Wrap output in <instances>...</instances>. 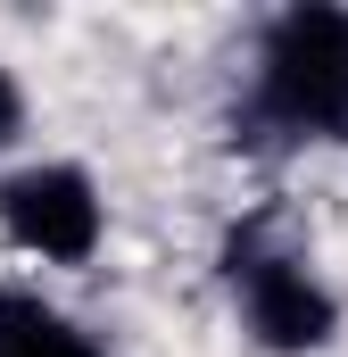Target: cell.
Instances as JSON below:
<instances>
[{"mask_svg": "<svg viewBox=\"0 0 348 357\" xmlns=\"http://www.w3.org/2000/svg\"><path fill=\"white\" fill-rule=\"evenodd\" d=\"M0 357H100V349H91L67 316H50L42 299L0 291Z\"/></svg>", "mask_w": 348, "mask_h": 357, "instance_id": "cell-4", "label": "cell"}, {"mask_svg": "<svg viewBox=\"0 0 348 357\" xmlns=\"http://www.w3.org/2000/svg\"><path fill=\"white\" fill-rule=\"evenodd\" d=\"M258 100L282 133L348 142V8H290V17H274Z\"/></svg>", "mask_w": 348, "mask_h": 357, "instance_id": "cell-1", "label": "cell"}, {"mask_svg": "<svg viewBox=\"0 0 348 357\" xmlns=\"http://www.w3.org/2000/svg\"><path fill=\"white\" fill-rule=\"evenodd\" d=\"M232 274L249 291V333H258L265 349L299 357V349H324L332 341L340 307H332V291L299 266V258H249V266H232Z\"/></svg>", "mask_w": 348, "mask_h": 357, "instance_id": "cell-3", "label": "cell"}, {"mask_svg": "<svg viewBox=\"0 0 348 357\" xmlns=\"http://www.w3.org/2000/svg\"><path fill=\"white\" fill-rule=\"evenodd\" d=\"M25 125V100H17V84H8V67H0V142Z\"/></svg>", "mask_w": 348, "mask_h": 357, "instance_id": "cell-5", "label": "cell"}, {"mask_svg": "<svg viewBox=\"0 0 348 357\" xmlns=\"http://www.w3.org/2000/svg\"><path fill=\"white\" fill-rule=\"evenodd\" d=\"M0 225L17 250L33 258H58V266H84L100 250V191L75 167H25V175L0 183Z\"/></svg>", "mask_w": 348, "mask_h": 357, "instance_id": "cell-2", "label": "cell"}]
</instances>
